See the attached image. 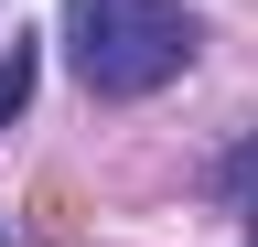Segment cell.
Listing matches in <instances>:
<instances>
[{
	"label": "cell",
	"mask_w": 258,
	"mask_h": 247,
	"mask_svg": "<svg viewBox=\"0 0 258 247\" xmlns=\"http://www.w3.org/2000/svg\"><path fill=\"white\" fill-rule=\"evenodd\" d=\"M194 11L183 0H64V54L86 97H151L194 65Z\"/></svg>",
	"instance_id": "6da1fadb"
},
{
	"label": "cell",
	"mask_w": 258,
	"mask_h": 247,
	"mask_svg": "<svg viewBox=\"0 0 258 247\" xmlns=\"http://www.w3.org/2000/svg\"><path fill=\"white\" fill-rule=\"evenodd\" d=\"M22 108H32V33H11V43H0V129H11Z\"/></svg>",
	"instance_id": "7a4b0ae2"
},
{
	"label": "cell",
	"mask_w": 258,
	"mask_h": 247,
	"mask_svg": "<svg viewBox=\"0 0 258 247\" xmlns=\"http://www.w3.org/2000/svg\"><path fill=\"white\" fill-rule=\"evenodd\" d=\"M247 247H258V150H247Z\"/></svg>",
	"instance_id": "3957f363"
}]
</instances>
